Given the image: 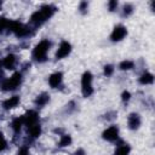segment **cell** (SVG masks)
<instances>
[{
  "label": "cell",
  "instance_id": "1",
  "mask_svg": "<svg viewBox=\"0 0 155 155\" xmlns=\"http://www.w3.org/2000/svg\"><path fill=\"white\" fill-rule=\"evenodd\" d=\"M54 11H56V8H54L53 6H51V5H45V6H42L39 11H36V12H34V13L31 15L30 21H31L34 24H41V23L45 22L47 18H50V17L53 15Z\"/></svg>",
  "mask_w": 155,
  "mask_h": 155
},
{
  "label": "cell",
  "instance_id": "2",
  "mask_svg": "<svg viewBox=\"0 0 155 155\" xmlns=\"http://www.w3.org/2000/svg\"><path fill=\"white\" fill-rule=\"evenodd\" d=\"M48 47H50V42L47 40H42L40 41L35 48H34V52H33V56L38 59V61H45L46 58V53L48 51Z\"/></svg>",
  "mask_w": 155,
  "mask_h": 155
},
{
  "label": "cell",
  "instance_id": "3",
  "mask_svg": "<svg viewBox=\"0 0 155 155\" xmlns=\"http://www.w3.org/2000/svg\"><path fill=\"white\" fill-rule=\"evenodd\" d=\"M21 80H22L21 74H19V73H16V74H13L10 79L5 80V81L2 82V85H1V87H2V90H5V91L15 90V88L21 84Z\"/></svg>",
  "mask_w": 155,
  "mask_h": 155
},
{
  "label": "cell",
  "instance_id": "4",
  "mask_svg": "<svg viewBox=\"0 0 155 155\" xmlns=\"http://www.w3.org/2000/svg\"><path fill=\"white\" fill-rule=\"evenodd\" d=\"M23 122H25V125L29 127L34 126L38 124V114L34 110H29L24 116H23Z\"/></svg>",
  "mask_w": 155,
  "mask_h": 155
},
{
  "label": "cell",
  "instance_id": "5",
  "mask_svg": "<svg viewBox=\"0 0 155 155\" xmlns=\"http://www.w3.org/2000/svg\"><path fill=\"white\" fill-rule=\"evenodd\" d=\"M126 28L124 25H116L111 33V40L113 41H120L124 39V36L126 35Z\"/></svg>",
  "mask_w": 155,
  "mask_h": 155
},
{
  "label": "cell",
  "instance_id": "6",
  "mask_svg": "<svg viewBox=\"0 0 155 155\" xmlns=\"http://www.w3.org/2000/svg\"><path fill=\"white\" fill-rule=\"evenodd\" d=\"M70 50H71L70 44L67 42V41H63V42L59 45V47H58V50H57V52H56V57H57L58 59H61V58L68 56L69 52H70Z\"/></svg>",
  "mask_w": 155,
  "mask_h": 155
},
{
  "label": "cell",
  "instance_id": "7",
  "mask_svg": "<svg viewBox=\"0 0 155 155\" xmlns=\"http://www.w3.org/2000/svg\"><path fill=\"white\" fill-rule=\"evenodd\" d=\"M117 134H119L117 128L115 126H111L103 132V138L107 140H115V139H117Z\"/></svg>",
  "mask_w": 155,
  "mask_h": 155
},
{
  "label": "cell",
  "instance_id": "8",
  "mask_svg": "<svg viewBox=\"0 0 155 155\" xmlns=\"http://www.w3.org/2000/svg\"><path fill=\"white\" fill-rule=\"evenodd\" d=\"M139 125H140V117H139V115L138 114H134V113L131 114L128 116V127L131 130H136V128L139 127Z\"/></svg>",
  "mask_w": 155,
  "mask_h": 155
},
{
  "label": "cell",
  "instance_id": "9",
  "mask_svg": "<svg viewBox=\"0 0 155 155\" xmlns=\"http://www.w3.org/2000/svg\"><path fill=\"white\" fill-rule=\"evenodd\" d=\"M62 82V73H54L48 78V84L51 87H57Z\"/></svg>",
  "mask_w": 155,
  "mask_h": 155
},
{
  "label": "cell",
  "instance_id": "10",
  "mask_svg": "<svg viewBox=\"0 0 155 155\" xmlns=\"http://www.w3.org/2000/svg\"><path fill=\"white\" fill-rule=\"evenodd\" d=\"M18 103H19V97H18V96H12V97H10L8 99H6V101L2 103V105H4L5 109H11V108H15Z\"/></svg>",
  "mask_w": 155,
  "mask_h": 155
},
{
  "label": "cell",
  "instance_id": "11",
  "mask_svg": "<svg viewBox=\"0 0 155 155\" xmlns=\"http://www.w3.org/2000/svg\"><path fill=\"white\" fill-rule=\"evenodd\" d=\"M15 63H16V57H15L13 54L6 56L5 59H4V62H2V64H4V67H5L6 69H13Z\"/></svg>",
  "mask_w": 155,
  "mask_h": 155
},
{
  "label": "cell",
  "instance_id": "12",
  "mask_svg": "<svg viewBox=\"0 0 155 155\" xmlns=\"http://www.w3.org/2000/svg\"><path fill=\"white\" fill-rule=\"evenodd\" d=\"M153 81H154V76H153V74H150V73H144V74L140 76V79H139V82L143 84V85L151 84Z\"/></svg>",
  "mask_w": 155,
  "mask_h": 155
},
{
  "label": "cell",
  "instance_id": "13",
  "mask_svg": "<svg viewBox=\"0 0 155 155\" xmlns=\"http://www.w3.org/2000/svg\"><path fill=\"white\" fill-rule=\"evenodd\" d=\"M47 102H48V94H46V93H42V94L38 96V98L35 99V104L39 105V107L45 105Z\"/></svg>",
  "mask_w": 155,
  "mask_h": 155
},
{
  "label": "cell",
  "instance_id": "14",
  "mask_svg": "<svg viewBox=\"0 0 155 155\" xmlns=\"http://www.w3.org/2000/svg\"><path fill=\"white\" fill-rule=\"evenodd\" d=\"M130 153V147L124 144V145H120L116 150H115V155H128Z\"/></svg>",
  "mask_w": 155,
  "mask_h": 155
},
{
  "label": "cell",
  "instance_id": "15",
  "mask_svg": "<svg viewBox=\"0 0 155 155\" xmlns=\"http://www.w3.org/2000/svg\"><path fill=\"white\" fill-rule=\"evenodd\" d=\"M91 81H92V75L90 71H86L82 75V87L85 86H91Z\"/></svg>",
  "mask_w": 155,
  "mask_h": 155
},
{
  "label": "cell",
  "instance_id": "16",
  "mask_svg": "<svg viewBox=\"0 0 155 155\" xmlns=\"http://www.w3.org/2000/svg\"><path fill=\"white\" fill-rule=\"evenodd\" d=\"M29 133H30V136L34 137V138H35V137H39V134L41 133V128H40V126L36 124V125L29 127Z\"/></svg>",
  "mask_w": 155,
  "mask_h": 155
},
{
  "label": "cell",
  "instance_id": "17",
  "mask_svg": "<svg viewBox=\"0 0 155 155\" xmlns=\"http://www.w3.org/2000/svg\"><path fill=\"white\" fill-rule=\"evenodd\" d=\"M22 124H23V117H17V119H15L13 121H12V128L16 131V132H18L19 130H21V127H22Z\"/></svg>",
  "mask_w": 155,
  "mask_h": 155
},
{
  "label": "cell",
  "instance_id": "18",
  "mask_svg": "<svg viewBox=\"0 0 155 155\" xmlns=\"http://www.w3.org/2000/svg\"><path fill=\"white\" fill-rule=\"evenodd\" d=\"M71 143V138H70V136H63L62 138H61V140L58 142V145L59 147H65V145H69Z\"/></svg>",
  "mask_w": 155,
  "mask_h": 155
},
{
  "label": "cell",
  "instance_id": "19",
  "mask_svg": "<svg viewBox=\"0 0 155 155\" xmlns=\"http://www.w3.org/2000/svg\"><path fill=\"white\" fill-rule=\"evenodd\" d=\"M120 68H121L122 70L131 69V68H133V62H131V61H124V62L120 63Z\"/></svg>",
  "mask_w": 155,
  "mask_h": 155
},
{
  "label": "cell",
  "instance_id": "20",
  "mask_svg": "<svg viewBox=\"0 0 155 155\" xmlns=\"http://www.w3.org/2000/svg\"><path fill=\"white\" fill-rule=\"evenodd\" d=\"M7 24H8V22H7V19L5 18V17H1L0 18V33L7 27Z\"/></svg>",
  "mask_w": 155,
  "mask_h": 155
},
{
  "label": "cell",
  "instance_id": "21",
  "mask_svg": "<svg viewBox=\"0 0 155 155\" xmlns=\"http://www.w3.org/2000/svg\"><path fill=\"white\" fill-rule=\"evenodd\" d=\"M113 71H114L113 65H105V67H104V74H105V75H111Z\"/></svg>",
  "mask_w": 155,
  "mask_h": 155
},
{
  "label": "cell",
  "instance_id": "22",
  "mask_svg": "<svg viewBox=\"0 0 155 155\" xmlns=\"http://www.w3.org/2000/svg\"><path fill=\"white\" fill-rule=\"evenodd\" d=\"M132 8H133V7H132L131 5H125V7H124V15H126V16L130 15V13L132 12Z\"/></svg>",
  "mask_w": 155,
  "mask_h": 155
},
{
  "label": "cell",
  "instance_id": "23",
  "mask_svg": "<svg viewBox=\"0 0 155 155\" xmlns=\"http://www.w3.org/2000/svg\"><path fill=\"white\" fill-rule=\"evenodd\" d=\"M5 148H6V142L4 140L2 134L0 133V150H2V149H5Z\"/></svg>",
  "mask_w": 155,
  "mask_h": 155
},
{
  "label": "cell",
  "instance_id": "24",
  "mask_svg": "<svg viewBox=\"0 0 155 155\" xmlns=\"http://www.w3.org/2000/svg\"><path fill=\"white\" fill-rule=\"evenodd\" d=\"M80 10H81V12H85L86 10H87V2L86 1H82L81 4H80V7H79Z\"/></svg>",
  "mask_w": 155,
  "mask_h": 155
},
{
  "label": "cell",
  "instance_id": "25",
  "mask_svg": "<svg viewBox=\"0 0 155 155\" xmlns=\"http://www.w3.org/2000/svg\"><path fill=\"white\" fill-rule=\"evenodd\" d=\"M116 6H117V1H110V2H109V10H110V11H113Z\"/></svg>",
  "mask_w": 155,
  "mask_h": 155
},
{
  "label": "cell",
  "instance_id": "26",
  "mask_svg": "<svg viewBox=\"0 0 155 155\" xmlns=\"http://www.w3.org/2000/svg\"><path fill=\"white\" fill-rule=\"evenodd\" d=\"M130 92H127V91H125L124 93H122V101H128L130 99Z\"/></svg>",
  "mask_w": 155,
  "mask_h": 155
},
{
  "label": "cell",
  "instance_id": "27",
  "mask_svg": "<svg viewBox=\"0 0 155 155\" xmlns=\"http://www.w3.org/2000/svg\"><path fill=\"white\" fill-rule=\"evenodd\" d=\"M75 154H76V155H84V150H82V149H79V150H76Z\"/></svg>",
  "mask_w": 155,
  "mask_h": 155
},
{
  "label": "cell",
  "instance_id": "28",
  "mask_svg": "<svg viewBox=\"0 0 155 155\" xmlns=\"http://www.w3.org/2000/svg\"><path fill=\"white\" fill-rule=\"evenodd\" d=\"M0 7H1V2H0Z\"/></svg>",
  "mask_w": 155,
  "mask_h": 155
}]
</instances>
